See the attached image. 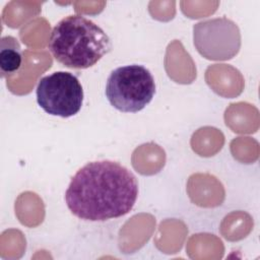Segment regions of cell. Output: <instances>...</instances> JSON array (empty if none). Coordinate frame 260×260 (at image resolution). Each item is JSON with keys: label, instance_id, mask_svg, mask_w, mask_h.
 <instances>
[{"label": "cell", "instance_id": "obj_1", "mask_svg": "<svg viewBox=\"0 0 260 260\" xmlns=\"http://www.w3.org/2000/svg\"><path fill=\"white\" fill-rule=\"evenodd\" d=\"M137 196L138 182L132 172L113 160H95L72 177L65 202L76 217L104 221L127 214Z\"/></svg>", "mask_w": 260, "mask_h": 260}, {"label": "cell", "instance_id": "obj_2", "mask_svg": "<svg viewBox=\"0 0 260 260\" xmlns=\"http://www.w3.org/2000/svg\"><path fill=\"white\" fill-rule=\"evenodd\" d=\"M48 47L55 60L64 66L86 69L111 51L112 43L92 20L82 15H69L53 27Z\"/></svg>", "mask_w": 260, "mask_h": 260}, {"label": "cell", "instance_id": "obj_3", "mask_svg": "<svg viewBox=\"0 0 260 260\" xmlns=\"http://www.w3.org/2000/svg\"><path fill=\"white\" fill-rule=\"evenodd\" d=\"M105 92L110 104L118 111L136 113L151 102L155 93V82L144 66L126 65L110 73Z\"/></svg>", "mask_w": 260, "mask_h": 260}, {"label": "cell", "instance_id": "obj_4", "mask_svg": "<svg viewBox=\"0 0 260 260\" xmlns=\"http://www.w3.org/2000/svg\"><path fill=\"white\" fill-rule=\"evenodd\" d=\"M36 93L39 106L47 114L62 118L76 115L83 103V89L78 78L65 71L42 77Z\"/></svg>", "mask_w": 260, "mask_h": 260}, {"label": "cell", "instance_id": "obj_5", "mask_svg": "<svg viewBox=\"0 0 260 260\" xmlns=\"http://www.w3.org/2000/svg\"><path fill=\"white\" fill-rule=\"evenodd\" d=\"M193 42L205 59L225 61L239 53L241 32L233 20L226 17L212 18L194 24Z\"/></svg>", "mask_w": 260, "mask_h": 260}, {"label": "cell", "instance_id": "obj_6", "mask_svg": "<svg viewBox=\"0 0 260 260\" xmlns=\"http://www.w3.org/2000/svg\"><path fill=\"white\" fill-rule=\"evenodd\" d=\"M22 63V51L17 39L12 36L2 37L0 41L1 76L15 73Z\"/></svg>", "mask_w": 260, "mask_h": 260}]
</instances>
